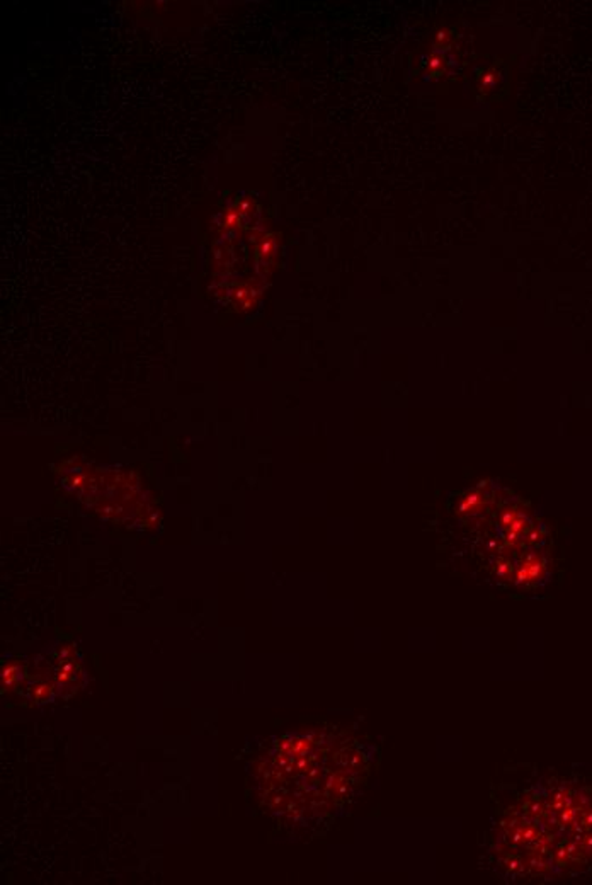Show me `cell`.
<instances>
[{"label":"cell","instance_id":"6da1fadb","mask_svg":"<svg viewBox=\"0 0 592 885\" xmlns=\"http://www.w3.org/2000/svg\"><path fill=\"white\" fill-rule=\"evenodd\" d=\"M543 569H545V565H543L541 558L531 553V556L519 565V569L516 570L514 582H516L517 586H521V584H528V582L538 581V579L541 577Z\"/></svg>","mask_w":592,"mask_h":885},{"label":"cell","instance_id":"7a4b0ae2","mask_svg":"<svg viewBox=\"0 0 592 885\" xmlns=\"http://www.w3.org/2000/svg\"><path fill=\"white\" fill-rule=\"evenodd\" d=\"M34 696L38 700L48 698V696H50V686H46V684H43V686H38V688H36V691H34Z\"/></svg>","mask_w":592,"mask_h":885},{"label":"cell","instance_id":"3957f363","mask_svg":"<svg viewBox=\"0 0 592 885\" xmlns=\"http://www.w3.org/2000/svg\"><path fill=\"white\" fill-rule=\"evenodd\" d=\"M509 570H510V565L505 564V562H502V564H499V567H497V572H499V576H505V574H508Z\"/></svg>","mask_w":592,"mask_h":885}]
</instances>
